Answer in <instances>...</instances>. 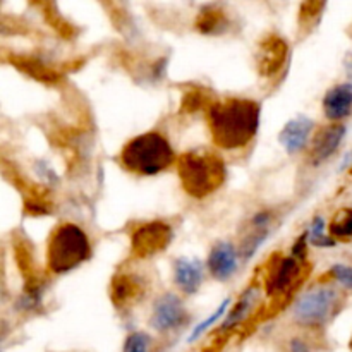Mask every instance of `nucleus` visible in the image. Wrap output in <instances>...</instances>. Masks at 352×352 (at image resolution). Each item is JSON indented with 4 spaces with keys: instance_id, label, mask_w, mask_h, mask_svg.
I'll return each instance as SVG.
<instances>
[{
    "instance_id": "nucleus-9",
    "label": "nucleus",
    "mask_w": 352,
    "mask_h": 352,
    "mask_svg": "<svg viewBox=\"0 0 352 352\" xmlns=\"http://www.w3.org/2000/svg\"><path fill=\"white\" fill-rule=\"evenodd\" d=\"M206 268L215 280L226 282L232 278L239 268V254H237L236 248L229 241H219L210 250L208 258H206Z\"/></svg>"
},
{
    "instance_id": "nucleus-5",
    "label": "nucleus",
    "mask_w": 352,
    "mask_h": 352,
    "mask_svg": "<svg viewBox=\"0 0 352 352\" xmlns=\"http://www.w3.org/2000/svg\"><path fill=\"white\" fill-rule=\"evenodd\" d=\"M340 305V294L336 287H311L302 292L292 306V320L306 329H318L339 313Z\"/></svg>"
},
{
    "instance_id": "nucleus-15",
    "label": "nucleus",
    "mask_w": 352,
    "mask_h": 352,
    "mask_svg": "<svg viewBox=\"0 0 352 352\" xmlns=\"http://www.w3.org/2000/svg\"><path fill=\"white\" fill-rule=\"evenodd\" d=\"M260 299V291L256 287H250L243 292V296L239 298V301L236 302V306L232 308V311L226 316V322L222 323V330L232 329V327H237L241 322L248 318L251 311H253L254 305Z\"/></svg>"
},
{
    "instance_id": "nucleus-7",
    "label": "nucleus",
    "mask_w": 352,
    "mask_h": 352,
    "mask_svg": "<svg viewBox=\"0 0 352 352\" xmlns=\"http://www.w3.org/2000/svg\"><path fill=\"white\" fill-rule=\"evenodd\" d=\"M186 322H188V309H186L184 301L179 296L167 292L155 301L153 309H151L150 325L157 332H174V330L181 329Z\"/></svg>"
},
{
    "instance_id": "nucleus-23",
    "label": "nucleus",
    "mask_w": 352,
    "mask_h": 352,
    "mask_svg": "<svg viewBox=\"0 0 352 352\" xmlns=\"http://www.w3.org/2000/svg\"><path fill=\"white\" fill-rule=\"evenodd\" d=\"M330 275H332L342 287L351 289L352 291V267H349V265H333V267L330 268Z\"/></svg>"
},
{
    "instance_id": "nucleus-10",
    "label": "nucleus",
    "mask_w": 352,
    "mask_h": 352,
    "mask_svg": "<svg viewBox=\"0 0 352 352\" xmlns=\"http://www.w3.org/2000/svg\"><path fill=\"white\" fill-rule=\"evenodd\" d=\"M313 131H315V120L306 116H298L282 127L278 141L287 153H299L311 141Z\"/></svg>"
},
{
    "instance_id": "nucleus-22",
    "label": "nucleus",
    "mask_w": 352,
    "mask_h": 352,
    "mask_svg": "<svg viewBox=\"0 0 352 352\" xmlns=\"http://www.w3.org/2000/svg\"><path fill=\"white\" fill-rule=\"evenodd\" d=\"M150 349V337L144 332H133L127 336L122 352H148Z\"/></svg>"
},
{
    "instance_id": "nucleus-18",
    "label": "nucleus",
    "mask_w": 352,
    "mask_h": 352,
    "mask_svg": "<svg viewBox=\"0 0 352 352\" xmlns=\"http://www.w3.org/2000/svg\"><path fill=\"white\" fill-rule=\"evenodd\" d=\"M325 220L322 217H316L313 220L311 227L308 230V241L316 248H332L336 246V239L330 234L325 232Z\"/></svg>"
},
{
    "instance_id": "nucleus-8",
    "label": "nucleus",
    "mask_w": 352,
    "mask_h": 352,
    "mask_svg": "<svg viewBox=\"0 0 352 352\" xmlns=\"http://www.w3.org/2000/svg\"><path fill=\"white\" fill-rule=\"evenodd\" d=\"M289 55V47L285 40L270 34L263 38L258 45L256 52V67L263 78H270L275 72L280 71L282 65L285 64V58Z\"/></svg>"
},
{
    "instance_id": "nucleus-17",
    "label": "nucleus",
    "mask_w": 352,
    "mask_h": 352,
    "mask_svg": "<svg viewBox=\"0 0 352 352\" xmlns=\"http://www.w3.org/2000/svg\"><path fill=\"white\" fill-rule=\"evenodd\" d=\"M329 232L333 239H352V208H342L333 215Z\"/></svg>"
},
{
    "instance_id": "nucleus-21",
    "label": "nucleus",
    "mask_w": 352,
    "mask_h": 352,
    "mask_svg": "<svg viewBox=\"0 0 352 352\" xmlns=\"http://www.w3.org/2000/svg\"><path fill=\"white\" fill-rule=\"evenodd\" d=\"M229 299H227V301H223L222 305L219 306V308L215 309V313H213L212 316H208V318L206 320H203L201 323H199L198 327H196L195 330H192V333L191 336H189V342H192V340H196V339H199V337L203 336V333L206 332V330L210 329V327L212 325H215L217 322H219L220 318H223V316H227L226 313H227V308H229Z\"/></svg>"
},
{
    "instance_id": "nucleus-20",
    "label": "nucleus",
    "mask_w": 352,
    "mask_h": 352,
    "mask_svg": "<svg viewBox=\"0 0 352 352\" xmlns=\"http://www.w3.org/2000/svg\"><path fill=\"white\" fill-rule=\"evenodd\" d=\"M16 64L21 71L28 72V74H31L36 79H41V81L52 82L57 79V76H55L54 72H50V69H47L43 64H40V62L36 60H26V58H21V60H16Z\"/></svg>"
},
{
    "instance_id": "nucleus-1",
    "label": "nucleus",
    "mask_w": 352,
    "mask_h": 352,
    "mask_svg": "<svg viewBox=\"0 0 352 352\" xmlns=\"http://www.w3.org/2000/svg\"><path fill=\"white\" fill-rule=\"evenodd\" d=\"M260 105L248 98H227L208 109V126L213 141L222 150L244 148L260 127Z\"/></svg>"
},
{
    "instance_id": "nucleus-11",
    "label": "nucleus",
    "mask_w": 352,
    "mask_h": 352,
    "mask_svg": "<svg viewBox=\"0 0 352 352\" xmlns=\"http://www.w3.org/2000/svg\"><path fill=\"white\" fill-rule=\"evenodd\" d=\"M347 129L344 124H330V126L322 127L313 138V146H311V160L315 165L323 164L329 160L339 146L342 144L344 136H346Z\"/></svg>"
},
{
    "instance_id": "nucleus-12",
    "label": "nucleus",
    "mask_w": 352,
    "mask_h": 352,
    "mask_svg": "<svg viewBox=\"0 0 352 352\" xmlns=\"http://www.w3.org/2000/svg\"><path fill=\"white\" fill-rule=\"evenodd\" d=\"M323 113L332 122L347 119L352 113V82L332 86L323 96Z\"/></svg>"
},
{
    "instance_id": "nucleus-4",
    "label": "nucleus",
    "mask_w": 352,
    "mask_h": 352,
    "mask_svg": "<svg viewBox=\"0 0 352 352\" xmlns=\"http://www.w3.org/2000/svg\"><path fill=\"white\" fill-rule=\"evenodd\" d=\"M91 256V244L81 227L60 223L48 241L47 261L54 274L62 275L74 270Z\"/></svg>"
},
{
    "instance_id": "nucleus-13",
    "label": "nucleus",
    "mask_w": 352,
    "mask_h": 352,
    "mask_svg": "<svg viewBox=\"0 0 352 352\" xmlns=\"http://www.w3.org/2000/svg\"><path fill=\"white\" fill-rule=\"evenodd\" d=\"M205 280L201 261L191 258H177L174 261V282L184 294H196Z\"/></svg>"
},
{
    "instance_id": "nucleus-16",
    "label": "nucleus",
    "mask_w": 352,
    "mask_h": 352,
    "mask_svg": "<svg viewBox=\"0 0 352 352\" xmlns=\"http://www.w3.org/2000/svg\"><path fill=\"white\" fill-rule=\"evenodd\" d=\"M141 291V285L136 284L134 280H131L127 275H122V277H117L113 280L112 285V298L116 301L117 306L127 305L129 301H133L138 296V292Z\"/></svg>"
},
{
    "instance_id": "nucleus-24",
    "label": "nucleus",
    "mask_w": 352,
    "mask_h": 352,
    "mask_svg": "<svg viewBox=\"0 0 352 352\" xmlns=\"http://www.w3.org/2000/svg\"><path fill=\"white\" fill-rule=\"evenodd\" d=\"M289 352H311L308 344L301 339H294L289 342Z\"/></svg>"
},
{
    "instance_id": "nucleus-6",
    "label": "nucleus",
    "mask_w": 352,
    "mask_h": 352,
    "mask_svg": "<svg viewBox=\"0 0 352 352\" xmlns=\"http://www.w3.org/2000/svg\"><path fill=\"white\" fill-rule=\"evenodd\" d=\"M172 229L165 222H148L138 227L131 237V251L138 258H150L167 250L172 241Z\"/></svg>"
},
{
    "instance_id": "nucleus-2",
    "label": "nucleus",
    "mask_w": 352,
    "mask_h": 352,
    "mask_svg": "<svg viewBox=\"0 0 352 352\" xmlns=\"http://www.w3.org/2000/svg\"><path fill=\"white\" fill-rule=\"evenodd\" d=\"M177 174L182 189L189 196L206 198L219 191L226 181V165L213 151H186L177 160Z\"/></svg>"
},
{
    "instance_id": "nucleus-3",
    "label": "nucleus",
    "mask_w": 352,
    "mask_h": 352,
    "mask_svg": "<svg viewBox=\"0 0 352 352\" xmlns=\"http://www.w3.org/2000/svg\"><path fill=\"white\" fill-rule=\"evenodd\" d=\"M175 160L174 150L167 138L158 133H144L124 144L120 162L129 172L138 175H157L167 170Z\"/></svg>"
},
{
    "instance_id": "nucleus-19",
    "label": "nucleus",
    "mask_w": 352,
    "mask_h": 352,
    "mask_svg": "<svg viewBox=\"0 0 352 352\" xmlns=\"http://www.w3.org/2000/svg\"><path fill=\"white\" fill-rule=\"evenodd\" d=\"M196 24H198L199 31H203V33H217L220 28L226 26V17L219 10L206 9L205 12L199 14L198 23Z\"/></svg>"
},
{
    "instance_id": "nucleus-26",
    "label": "nucleus",
    "mask_w": 352,
    "mask_h": 352,
    "mask_svg": "<svg viewBox=\"0 0 352 352\" xmlns=\"http://www.w3.org/2000/svg\"><path fill=\"white\" fill-rule=\"evenodd\" d=\"M351 349H352V340H351Z\"/></svg>"
},
{
    "instance_id": "nucleus-25",
    "label": "nucleus",
    "mask_w": 352,
    "mask_h": 352,
    "mask_svg": "<svg viewBox=\"0 0 352 352\" xmlns=\"http://www.w3.org/2000/svg\"><path fill=\"white\" fill-rule=\"evenodd\" d=\"M344 69H346L347 78H349L351 82H352V52H351L349 55H347L346 60H344Z\"/></svg>"
},
{
    "instance_id": "nucleus-14",
    "label": "nucleus",
    "mask_w": 352,
    "mask_h": 352,
    "mask_svg": "<svg viewBox=\"0 0 352 352\" xmlns=\"http://www.w3.org/2000/svg\"><path fill=\"white\" fill-rule=\"evenodd\" d=\"M299 277V260L296 256L282 258L274 263L272 274L267 278V292L270 296L284 294L294 285Z\"/></svg>"
}]
</instances>
